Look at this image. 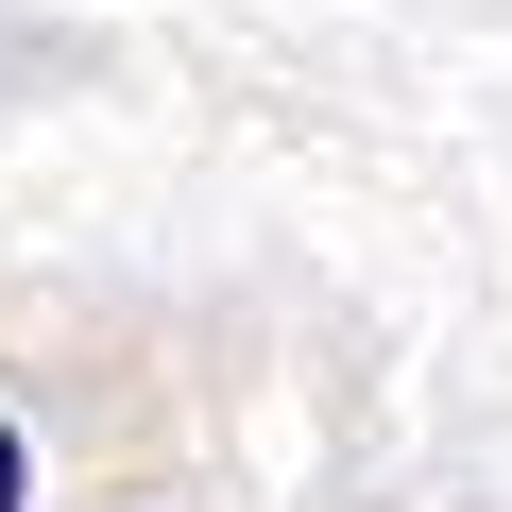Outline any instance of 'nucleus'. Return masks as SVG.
<instances>
[{
    "label": "nucleus",
    "mask_w": 512,
    "mask_h": 512,
    "mask_svg": "<svg viewBox=\"0 0 512 512\" xmlns=\"http://www.w3.org/2000/svg\"><path fill=\"white\" fill-rule=\"evenodd\" d=\"M0 512H35V444L18 427H0Z\"/></svg>",
    "instance_id": "nucleus-1"
}]
</instances>
